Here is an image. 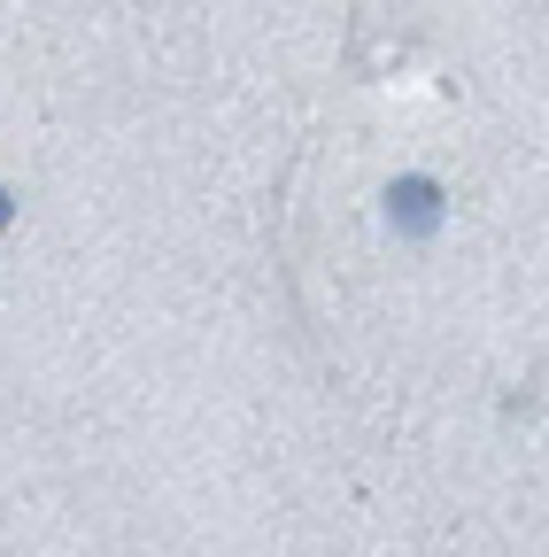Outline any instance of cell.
<instances>
[{
	"label": "cell",
	"mask_w": 549,
	"mask_h": 557,
	"mask_svg": "<svg viewBox=\"0 0 549 557\" xmlns=\"http://www.w3.org/2000/svg\"><path fill=\"white\" fill-rule=\"evenodd\" d=\"M387 209H395L402 233H434V225H441V186H434V178H395V186H387Z\"/></svg>",
	"instance_id": "cell-1"
},
{
	"label": "cell",
	"mask_w": 549,
	"mask_h": 557,
	"mask_svg": "<svg viewBox=\"0 0 549 557\" xmlns=\"http://www.w3.org/2000/svg\"><path fill=\"white\" fill-rule=\"evenodd\" d=\"M9 218H16V194H9V186H0V233H9Z\"/></svg>",
	"instance_id": "cell-2"
}]
</instances>
